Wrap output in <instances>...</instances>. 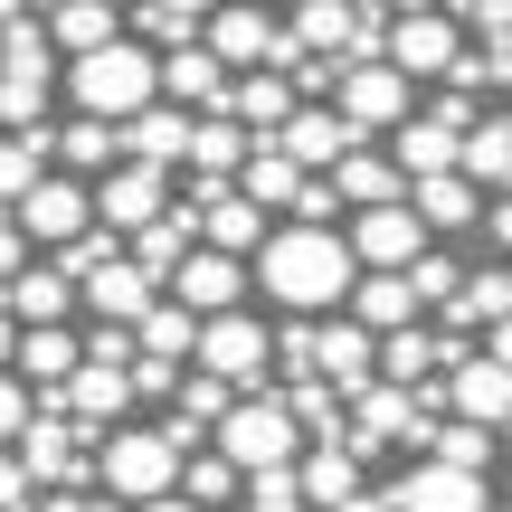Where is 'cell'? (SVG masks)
Returning a JSON list of instances; mask_svg holds the SVG:
<instances>
[{
  "label": "cell",
  "mask_w": 512,
  "mask_h": 512,
  "mask_svg": "<svg viewBox=\"0 0 512 512\" xmlns=\"http://www.w3.org/2000/svg\"><path fill=\"white\" fill-rule=\"evenodd\" d=\"M247 152H256V133H247L228 105H219V114H200V133H190V171H200V181H228Z\"/></svg>",
  "instance_id": "37"
},
{
  "label": "cell",
  "mask_w": 512,
  "mask_h": 512,
  "mask_svg": "<svg viewBox=\"0 0 512 512\" xmlns=\"http://www.w3.org/2000/svg\"><path fill=\"white\" fill-rule=\"evenodd\" d=\"M446 399H456V418L503 427L512 418V370L494 351H465V332H446Z\"/></svg>",
  "instance_id": "10"
},
{
  "label": "cell",
  "mask_w": 512,
  "mask_h": 512,
  "mask_svg": "<svg viewBox=\"0 0 512 512\" xmlns=\"http://www.w3.org/2000/svg\"><path fill=\"white\" fill-rule=\"evenodd\" d=\"M494 437H503V427H475V418L437 427V465H465V475H484V465H494Z\"/></svg>",
  "instance_id": "47"
},
{
  "label": "cell",
  "mask_w": 512,
  "mask_h": 512,
  "mask_svg": "<svg viewBox=\"0 0 512 512\" xmlns=\"http://www.w3.org/2000/svg\"><path fill=\"white\" fill-rule=\"evenodd\" d=\"M57 162L86 181V171H114L124 162V124H105V114H67L57 124Z\"/></svg>",
  "instance_id": "34"
},
{
  "label": "cell",
  "mask_w": 512,
  "mask_h": 512,
  "mask_svg": "<svg viewBox=\"0 0 512 512\" xmlns=\"http://www.w3.org/2000/svg\"><path fill=\"white\" fill-rule=\"evenodd\" d=\"M408 209H418L427 238H437V228H475L484 219V190L465 181V171H437V181H408Z\"/></svg>",
  "instance_id": "31"
},
{
  "label": "cell",
  "mask_w": 512,
  "mask_h": 512,
  "mask_svg": "<svg viewBox=\"0 0 512 512\" xmlns=\"http://www.w3.org/2000/svg\"><path fill=\"white\" fill-rule=\"evenodd\" d=\"M10 361L29 370L38 389H67V380H76V361H86V342H76L67 323H29V332H19V351H10Z\"/></svg>",
  "instance_id": "32"
},
{
  "label": "cell",
  "mask_w": 512,
  "mask_h": 512,
  "mask_svg": "<svg viewBox=\"0 0 512 512\" xmlns=\"http://www.w3.org/2000/svg\"><path fill=\"white\" fill-rule=\"evenodd\" d=\"M181 209H200V238L219 256H256V247H266V209H256L247 190H228V181H190Z\"/></svg>",
  "instance_id": "15"
},
{
  "label": "cell",
  "mask_w": 512,
  "mask_h": 512,
  "mask_svg": "<svg viewBox=\"0 0 512 512\" xmlns=\"http://www.w3.org/2000/svg\"><path fill=\"white\" fill-rule=\"evenodd\" d=\"M19 266H29V238H19V219H10V209H0V285H10Z\"/></svg>",
  "instance_id": "52"
},
{
  "label": "cell",
  "mask_w": 512,
  "mask_h": 512,
  "mask_svg": "<svg viewBox=\"0 0 512 512\" xmlns=\"http://www.w3.org/2000/svg\"><path fill=\"white\" fill-rule=\"evenodd\" d=\"M162 294H171V304H190V313L209 323V313H238L247 266H238V256H219V247H190V256H181V275H171Z\"/></svg>",
  "instance_id": "17"
},
{
  "label": "cell",
  "mask_w": 512,
  "mask_h": 512,
  "mask_svg": "<svg viewBox=\"0 0 512 512\" xmlns=\"http://www.w3.org/2000/svg\"><path fill=\"white\" fill-rule=\"evenodd\" d=\"M209 10H219V0H143V38L181 48V38H200V29H209Z\"/></svg>",
  "instance_id": "45"
},
{
  "label": "cell",
  "mask_w": 512,
  "mask_h": 512,
  "mask_svg": "<svg viewBox=\"0 0 512 512\" xmlns=\"http://www.w3.org/2000/svg\"><path fill=\"white\" fill-rule=\"evenodd\" d=\"M19 427H29V389H19V380H10V370H0V446H10V437H19Z\"/></svg>",
  "instance_id": "51"
},
{
  "label": "cell",
  "mask_w": 512,
  "mask_h": 512,
  "mask_svg": "<svg viewBox=\"0 0 512 512\" xmlns=\"http://www.w3.org/2000/svg\"><path fill=\"white\" fill-rule=\"evenodd\" d=\"M465 10H475L484 29H512V0H465Z\"/></svg>",
  "instance_id": "55"
},
{
  "label": "cell",
  "mask_w": 512,
  "mask_h": 512,
  "mask_svg": "<svg viewBox=\"0 0 512 512\" xmlns=\"http://www.w3.org/2000/svg\"><path fill=\"white\" fill-rule=\"evenodd\" d=\"M437 361H446V342H437L427 323H408V332H380V370H389V389H418Z\"/></svg>",
  "instance_id": "41"
},
{
  "label": "cell",
  "mask_w": 512,
  "mask_h": 512,
  "mask_svg": "<svg viewBox=\"0 0 512 512\" xmlns=\"http://www.w3.org/2000/svg\"><path fill=\"white\" fill-rule=\"evenodd\" d=\"M418 437H437V399H418V389H361L351 456H370V446H418Z\"/></svg>",
  "instance_id": "14"
},
{
  "label": "cell",
  "mask_w": 512,
  "mask_h": 512,
  "mask_svg": "<svg viewBox=\"0 0 512 512\" xmlns=\"http://www.w3.org/2000/svg\"><path fill=\"white\" fill-rule=\"evenodd\" d=\"M503 313H512V275H465V285H456V304H446V332H465V323H484V332H494Z\"/></svg>",
  "instance_id": "44"
},
{
  "label": "cell",
  "mask_w": 512,
  "mask_h": 512,
  "mask_svg": "<svg viewBox=\"0 0 512 512\" xmlns=\"http://www.w3.org/2000/svg\"><path fill=\"white\" fill-rule=\"evenodd\" d=\"M503 437H512V418H503Z\"/></svg>",
  "instance_id": "63"
},
{
  "label": "cell",
  "mask_w": 512,
  "mask_h": 512,
  "mask_svg": "<svg viewBox=\"0 0 512 512\" xmlns=\"http://www.w3.org/2000/svg\"><path fill=\"white\" fill-rule=\"evenodd\" d=\"M351 10H380V0H351Z\"/></svg>",
  "instance_id": "61"
},
{
  "label": "cell",
  "mask_w": 512,
  "mask_h": 512,
  "mask_svg": "<svg viewBox=\"0 0 512 512\" xmlns=\"http://www.w3.org/2000/svg\"><path fill=\"white\" fill-rule=\"evenodd\" d=\"M266 143H285V152H294L304 171H332V162H342L351 143H361V133H351V124H342L332 105H294V114H285V133H266Z\"/></svg>",
  "instance_id": "25"
},
{
  "label": "cell",
  "mask_w": 512,
  "mask_h": 512,
  "mask_svg": "<svg viewBox=\"0 0 512 512\" xmlns=\"http://www.w3.org/2000/svg\"><path fill=\"white\" fill-rule=\"evenodd\" d=\"M294 484H304L313 512H342L351 494H361V456H351V437H323L304 465H294Z\"/></svg>",
  "instance_id": "28"
},
{
  "label": "cell",
  "mask_w": 512,
  "mask_h": 512,
  "mask_svg": "<svg viewBox=\"0 0 512 512\" xmlns=\"http://www.w3.org/2000/svg\"><path fill=\"white\" fill-rule=\"evenodd\" d=\"M351 29H361V19H351V0H304V10H294L304 57H342V67H351Z\"/></svg>",
  "instance_id": "42"
},
{
  "label": "cell",
  "mask_w": 512,
  "mask_h": 512,
  "mask_svg": "<svg viewBox=\"0 0 512 512\" xmlns=\"http://www.w3.org/2000/svg\"><path fill=\"white\" fill-rule=\"evenodd\" d=\"M200 370H209V380H228L238 399H256L266 370H275V332L256 323L247 304L238 313H209V323H200Z\"/></svg>",
  "instance_id": "6"
},
{
  "label": "cell",
  "mask_w": 512,
  "mask_h": 512,
  "mask_svg": "<svg viewBox=\"0 0 512 512\" xmlns=\"http://www.w3.org/2000/svg\"><path fill=\"white\" fill-rule=\"evenodd\" d=\"M48 152H57V124H38V133H0V209H19L38 181H48Z\"/></svg>",
  "instance_id": "35"
},
{
  "label": "cell",
  "mask_w": 512,
  "mask_h": 512,
  "mask_svg": "<svg viewBox=\"0 0 512 512\" xmlns=\"http://www.w3.org/2000/svg\"><path fill=\"white\" fill-rule=\"evenodd\" d=\"M67 95H76V114L133 124L143 105H162V48H143V38H114V48L67 57Z\"/></svg>",
  "instance_id": "2"
},
{
  "label": "cell",
  "mask_w": 512,
  "mask_h": 512,
  "mask_svg": "<svg viewBox=\"0 0 512 512\" xmlns=\"http://www.w3.org/2000/svg\"><path fill=\"white\" fill-rule=\"evenodd\" d=\"M133 361H171V370H181V361H200V313L162 294V304L133 323Z\"/></svg>",
  "instance_id": "29"
},
{
  "label": "cell",
  "mask_w": 512,
  "mask_h": 512,
  "mask_svg": "<svg viewBox=\"0 0 512 512\" xmlns=\"http://www.w3.org/2000/svg\"><path fill=\"white\" fill-rule=\"evenodd\" d=\"M332 200H342V209H380V200H408V181H399V162H389V152L351 143L342 162H332Z\"/></svg>",
  "instance_id": "27"
},
{
  "label": "cell",
  "mask_w": 512,
  "mask_h": 512,
  "mask_svg": "<svg viewBox=\"0 0 512 512\" xmlns=\"http://www.w3.org/2000/svg\"><path fill=\"white\" fill-rule=\"evenodd\" d=\"M370 361H380V332H361V323H323L313 332V380H332L342 399L370 380Z\"/></svg>",
  "instance_id": "26"
},
{
  "label": "cell",
  "mask_w": 512,
  "mask_h": 512,
  "mask_svg": "<svg viewBox=\"0 0 512 512\" xmlns=\"http://www.w3.org/2000/svg\"><path fill=\"white\" fill-rule=\"evenodd\" d=\"M484 238H494V247H512V190H503L494 209H484Z\"/></svg>",
  "instance_id": "54"
},
{
  "label": "cell",
  "mask_w": 512,
  "mask_h": 512,
  "mask_svg": "<svg viewBox=\"0 0 512 512\" xmlns=\"http://www.w3.org/2000/svg\"><path fill=\"white\" fill-rule=\"evenodd\" d=\"M10 351H19V332H10V304H0V370H10Z\"/></svg>",
  "instance_id": "59"
},
{
  "label": "cell",
  "mask_w": 512,
  "mask_h": 512,
  "mask_svg": "<svg viewBox=\"0 0 512 512\" xmlns=\"http://www.w3.org/2000/svg\"><path fill=\"white\" fill-rule=\"evenodd\" d=\"M19 437H29V446H19V465H29V484H67V475H95V446H76L86 427H76L67 408H48V418H29Z\"/></svg>",
  "instance_id": "16"
},
{
  "label": "cell",
  "mask_w": 512,
  "mask_h": 512,
  "mask_svg": "<svg viewBox=\"0 0 512 512\" xmlns=\"http://www.w3.org/2000/svg\"><path fill=\"white\" fill-rule=\"evenodd\" d=\"M332 114H342L351 133H399L408 124V76L389 67V57H361V67H342V86H332Z\"/></svg>",
  "instance_id": "7"
},
{
  "label": "cell",
  "mask_w": 512,
  "mask_h": 512,
  "mask_svg": "<svg viewBox=\"0 0 512 512\" xmlns=\"http://www.w3.org/2000/svg\"><path fill=\"white\" fill-rule=\"evenodd\" d=\"M133 512H200V503H190L181 484H171V494H152V503H133Z\"/></svg>",
  "instance_id": "56"
},
{
  "label": "cell",
  "mask_w": 512,
  "mask_h": 512,
  "mask_svg": "<svg viewBox=\"0 0 512 512\" xmlns=\"http://www.w3.org/2000/svg\"><path fill=\"white\" fill-rule=\"evenodd\" d=\"M456 57H465L456 19L427 10V0H399V19H389V67H399V76H446Z\"/></svg>",
  "instance_id": "11"
},
{
  "label": "cell",
  "mask_w": 512,
  "mask_h": 512,
  "mask_svg": "<svg viewBox=\"0 0 512 512\" xmlns=\"http://www.w3.org/2000/svg\"><path fill=\"white\" fill-rule=\"evenodd\" d=\"M76 294H86V313H95V323H143V313L162 304V285H152L133 256H105V266H95Z\"/></svg>",
  "instance_id": "18"
},
{
  "label": "cell",
  "mask_w": 512,
  "mask_h": 512,
  "mask_svg": "<svg viewBox=\"0 0 512 512\" xmlns=\"http://www.w3.org/2000/svg\"><path fill=\"white\" fill-rule=\"evenodd\" d=\"M332 209H342V200H332V171H304V190H294V219H304V228H332Z\"/></svg>",
  "instance_id": "50"
},
{
  "label": "cell",
  "mask_w": 512,
  "mask_h": 512,
  "mask_svg": "<svg viewBox=\"0 0 512 512\" xmlns=\"http://www.w3.org/2000/svg\"><path fill=\"white\" fill-rule=\"evenodd\" d=\"M162 209H171V171H152V162H114L105 181H95V219H105L114 238H143Z\"/></svg>",
  "instance_id": "12"
},
{
  "label": "cell",
  "mask_w": 512,
  "mask_h": 512,
  "mask_svg": "<svg viewBox=\"0 0 512 512\" xmlns=\"http://www.w3.org/2000/svg\"><path fill=\"white\" fill-rule=\"evenodd\" d=\"M162 105H190V114H219V105H228V67L200 48V38L162 48Z\"/></svg>",
  "instance_id": "19"
},
{
  "label": "cell",
  "mask_w": 512,
  "mask_h": 512,
  "mask_svg": "<svg viewBox=\"0 0 512 512\" xmlns=\"http://www.w3.org/2000/svg\"><path fill=\"white\" fill-rule=\"evenodd\" d=\"M503 275H512V266H503Z\"/></svg>",
  "instance_id": "64"
},
{
  "label": "cell",
  "mask_w": 512,
  "mask_h": 512,
  "mask_svg": "<svg viewBox=\"0 0 512 512\" xmlns=\"http://www.w3.org/2000/svg\"><path fill=\"white\" fill-rule=\"evenodd\" d=\"M238 190L256 209H294V190H304V162H294L285 143H256L247 162H238Z\"/></svg>",
  "instance_id": "38"
},
{
  "label": "cell",
  "mask_w": 512,
  "mask_h": 512,
  "mask_svg": "<svg viewBox=\"0 0 512 512\" xmlns=\"http://www.w3.org/2000/svg\"><path fill=\"white\" fill-rule=\"evenodd\" d=\"M181 494L200 503V512H228V503L247 494V475L219 456V446H190V456H181Z\"/></svg>",
  "instance_id": "40"
},
{
  "label": "cell",
  "mask_w": 512,
  "mask_h": 512,
  "mask_svg": "<svg viewBox=\"0 0 512 512\" xmlns=\"http://www.w3.org/2000/svg\"><path fill=\"white\" fill-rule=\"evenodd\" d=\"M484 351H494V361L512 370V313H503V323H494V342H484Z\"/></svg>",
  "instance_id": "57"
},
{
  "label": "cell",
  "mask_w": 512,
  "mask_h": 512,
  "mask_svg": "<svg viewBox=\"0 0 512 512\" xmlns=\"http://www.w3.org/2000/svg\"><path fill=\"white\" fill-rule=\"evenodd\" d=\"M48 38H57V48H67V57H86V48H114V38H124V29H114V0H48Z\"/></svg>",
  "instance_id": "39"
},
{
  "label": "cell",
  "mask_w": 512,
  "mask_h": 512,
  "mask_svg": "<svg viewBox=\"0 0 512 512\" xmlns=\"http://www.w3.org/2000/svg\"><path fill=\"white\" fill-rule=\"evenodd\" d=\"M389 503H399V512H494L484 475H465V465H437V456H427V465H418V475H408Z\"/></svg>",
  "instance_id": "22"
},
{
  "label": "cell",
  "mask_w": 512,
  "mask_h": 512,
  "mask_svg": "<svg viewBox=\"0 0 512 512\" xmlns=\"http://www.w3.org/2000/svg\"><path fill=\"white\" fill-rule=\"evenodd\" d=\"M351 256H361V275H399L427 256V219L408 200H380V209H351Z\"/></svg>",
  "instance_id": "8"
},
{
  "label": "cell",
  "mask_w": 512,
  "mask_h": 512,
  "mask_svg": "<svg viewBox=\"0 0 512 512\" xmlns=\"http://www.w3.org/2000/svg\"><path fill=\"white\" fill-rule=\"evenodd\" d=\"M389 162H399V181H437V171L465 162V133L437 124V114H408V124L389 133Z\"/></svg>",
  "instance_id": "21"
},
{
  "label": "cell",
  "mask_w": 512,
  "mask_h": 512,
  "mask_svg": "<svg viewBox=\"0 0 512 512\" xmlns=\"http://www.w3.org/2000/svg\"><path fill=\"white\" fill-rule=\"evenodd\" d=\"M427 10H446V0H427Z\"/></svg>",
  "instance_id": "62"
},
{
  "label": "cell",
  "mask_w": 512,
  "mask_h": 512,
  "mask_svg": "<svg viewBox=\"0 0 512 512\" xmlns=\"http://www.w3.org/2000/svg\"><path fill=\"white\" fill-rule=\"evenodd\" d=\"M209 446H219L238 475H275V465H294L304 427H294V408H285V399H266V389H256V399H238L219 427H209Z\"/></svg>",
  "instance_id": "5"
},
{
  "label": "cell",
  "mask_w": 512,
  "mask_h": 512,
  "mask_svg": "<svg viewBox=\"0 0 512 512\" xmlns=\"http://www.w3.org/2000/svg\"><path fill=\"white\" fill-rule=\"evenodd\" d=\"M190 133H200V114H190V105H143L124 124V162L171 171V162H190Z\"/></svg>",
  "instance_id": "24"
},
{
  "label": "cell",
  "mask_w": 512,
  "mask_h": 512,
  "mask_svg": "<svg viewBox=\"0 0 512 512\" xmlns=\"http://www.w3.org/2000/svg\"><path fill=\"white\" fill-rule=\"evenodd\" d=\"M57 95V38L48 19H10L0 29V133H38Z\"/></svg>",
  "instance_id": "3"
},
{
  "label": "cell",
  "mask_w": 512,
  "mask_h": 512,
  "mask_svg": "<svg viewBox=\"0 0 512 512\" xmlns=\"http://www.w3.org/2000/svg\"><path fill=\"white\" fill-rule=\"evenodd\" d=\"M0 512H29V465L0 456Z\"/></svg>",
  "instance_id": "53"
},
{
  "label": "cell",
  "mask_w": 512,
  "mask_h": 512,
  "mask_svg": "<svg viewBox=\"0 0 512 512\" xmlns=\"http://www.w3.org/2000/svg\"><path fill=\"white\" fill-rule=\"evenodd\" d=\"M10 219H19V238H29V247H67V238H86V228H95V190L76 181V171H48Z\"/></svg>",
  "instance_id": "9"
},
{
  "label": "cell",
  "mask_w": 512,
  "mask_h": 512,
  "mask_svg": "<svg viewBox=\"0 0 512 512\" xmlns=\"http://www.w3.org/2000/svg\"><path fill=\"white\" fill-rule=\"evenodd\" d=\"M294 105H304V95H294V76H285V67H247V76H228V114H238L256 143H266V133H285V114H294Z\"/></svg>",
  "instance_id": "23"
},
{
  "label": "cell",
  "mask_w": 512,
  "mask_h": 512,
  "mask_svg": "<svg viewBox=\"0 0 512 512\" xmlns=\"http://www.w3.org/2000/svg\"><path fill=\"white\" fill-rule=\"evenodd\" d=\"M418 285H408V266L399 275H361V285H351V323H361V332H408V323H418Z\"/></svg>",
  "instance_id": "30"
},
{
  "label": "cell",
  "mask_w": 512,
  "mask_h": 512,
  "mask_svg": "<svg viewBox=\"0 0 512 512\" xmlns=\"http://www.w3.org/2000/svg\"><path fill=\"white\" fill-rule=\"evenodd\" d=\"M190 238H200V209H162V219H152L124 256L152 275V285H171V275H181V256H190Z\"/></svg>",
  "instance_id": "33"
},
{
  "label": "cell",
  "mask_w": 512,
  "mask_h": 512,
  "mask_svg": "<svg viewBox=\"0 0 512 512\" xmlns=\"http://www.w3.org/2000/svg\"><path fill=\"white\" fill-rule=\"evenodd\" d=\"M238 512H313V503H304V484H294V465H275V475H247Z\"/></svg>",
  "instance_id": "48"
},
{
  "label": "cell",
  "mask_w": 512,
  "mask_h": 512,
  "mask_svg": "<svg viewBox=\"0 0 512 512\" xmlns=\"http://www.w3.org/2000/svg\"><path fill=\"white\" fill-rule=\"evenodd\" d=\"M10 19H29V0H0V29H10Z\"/></svg>",
  "instance_id": "60"
},
{
  "label": "cell",
  "mask_w": 512,
  "mask_h": 512,
  "mask_svg": "<svg viewBox=\"0 0 512 512\" xmlns=\"http://www.w3.org/2000/svg\"><path fill=\"white\" fill-rule=\"evenodd\" d=\"M342 512H399V503H389V494H351Z\"/></svg>",
  "instance_id": "58"
},
{
  "label": "cell",
  "mask_w": 512,
  "mask_h": 512,
  "mask_svg": "<svg viewBox=\"0 0 512 512\" xmlns=\"http://www.w3.org/2000/svg\"><path fill=\"white\" fill-rule=\"evenodd\" d=\"M0 304H10V323H67L76 285H67L57 266H19L10 285H0Z\"/></svg>",
  "instance_id": "36"
},
{
  "label": "cell",
  "mask_w": 512,
  "mask_h": 512,
  "mask_svg": "<svg viewBox=\"0 0 512 512\" xmlns=\"http://www.w3.org/2000/svg\"><path fill=\"white\" fill-rule=\"evenodd\" d=\"M456 171H465L475 190H484V181L512 190V114H484V124L465 133V162H456Z\"/></svg>",
  "instance_id": "43"
},
{
  "label": "cell",
  "mask_w": 512,
  "mask_h": 512,
  "mask_svg": "<svg viewBox=\"0 0 512 512\" xmlns=\"http://www.w3.org/2000/svg\"><path fill=\"white\" fill-rule=\"evenodd\" d=\"M228 408H238V389H228V380H209V370H190V380H181V408H171V418H190V427L209 437Z\"/></svg>",
  "instance_id": "46"
},
{
  "label": "cell",
  "mask_w": 512,
  "mask_h": 512,
  "mask_svg": "<svg viewBox=\"0 0 512 512\" xmlns=\"http://www.w3.org/2000/svg\"><path fill=\"white\" fill-rule=\"evenodd\" d=\"M408 285H418V304H437V313H446V304H456V285H465V266H456V256H437V247H427L418 266H408Z\"/></svg>",
  "instance_id": "49"
},
{
  "label": "cell",
  "mask_w": 512,
  "mask_h": 512,
  "mask_svg": "<svg viewBox=\"0 0 512 512\" xmlns=\"http://www.w3.org/2000/svg\"><path fill=\"white\" fill-rule=\"evenodd\" d=\"M200 48L219 57L228 76H247V67H275V48H285V29H275L256 0H219L209 10V29H200Z\"/></svg>",
  "instance_id": "13"
},
{
  "label": "cell",
  "mask_w": 512,
  "mask_h": 512,
  "mask_svg": "<svg viewBox=\"0 0 512 512\" xmlns=\"http://www.w3.org/2000/svg\"><path fill=\"white\" fill-rule=\"evenodd\" d=\"M256 285L275 294L285 313H332L351 304V285H361V256H351L342 228H275L266 247H256Z\"/></svg>",
  "instance_id": "1"
},
{
  "label": "cell",
  "mask_w": 512,
  "mask_h": 512,
  "mask_svg": "<svg viewBox=\"0 0 512 512\" xmlns=\"http://www.w3.org/2000/svg\"><path fill=\"white\" fill-rule=\"evenodd\" d=\"M133 399V361H76V380L57 389V408H67L76 427H114Z\"/></svg>",
  "instance_id": "20"
},
{
  "label": "cell",
  "mask_w": 512,
  "mask_h": 512,
  "mask_svg": "<svg viewBox=\"0 0 512 512\" xmlns=\"http://www.w3.org/2000/svg\"><path fill=\"white\" fill-rule=\"evenodd\" d=\"M95 484H105L114 503H152L181 484V446H171V427H105L95 437Z\"/></svg>",
  "instance_id": "4"
}]
</instances>
